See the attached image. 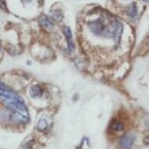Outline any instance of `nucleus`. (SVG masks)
Here are the masks:
<instances>
[{"mask_svg": "<svg viewBox=\"0 0 149 149\" xmlns=\"http://www.w3.org/2000/svg\"><path fill=\"white\" fill-rule=\"evenodd\" d=\"M0 98L15 115L18 121L26 123L29 121V113L24 101L17 93L0 81Z\"/></svg>", "mask_w": 149, "mask_h": 149, "instance_id": "obj_1", "label": "nucleus"}, {"mask_svg": "<svg viewBox=\"0 0 149 149\" xmlns=\"http://www.w3.org/2000/svg\"><path fill=\"white\" fill-rule=\"evenodd\" d=\"M89 27L91 31L98 36H108L111 35V30L105 24L102 19H98L89 24Z\"/></svg>", "mask_w": 149, "mask_h": 149, "instance_id": "obj_2", "label": "nucleus"}, {"mask_svg": "<svg viewBox=\"0 0 149 149\" xmlns=\"http://www.w3.org/2000/svg\"><path fill=\"white\" fill-rule=\"evenodd\" d=\"M123 24L120 20H113L111 22V36L116 43H119L123 33Z\"/></svg>", "mask_w": 149, "mask_h": 149, "instance_id": "obj_3", "label": "nucleus"}, {"mask_svg": "<svg viewBox=\"0 0 149 149\" xmlns=\"http://www.w3.org/2000/svg\"><path fill=\"white\" fill-rule=\"evenodd\" d=\"M135 141V137L133 135L127 134L122 137L120 140V146L123 149H130L134 144Z\"/></svg>", "mask_w": 149, "mask_h": 149, "instance_id": "obj_4", "label": "nucleus"}, {"mask_svg": "<svg viewBox=\"0 0 149 149\" xmlns=\"http://www.w3.org/2000/svg\"><path fill=\"white\" fill-rule=\"evenodd\" d=\"M64 34L66 38V42H67V46H68V50L70 52H72L74 49V43H73V35H72V32L70 27H66L64 28Z\"/></svg>", "mask_w": 149, "mask_h": 149, "instance_id": "obj_5", "label": "nucleus"}, {"mask_svg": "<svg viewBox=\"0 0 149 149\" xmlns=\"http://www.w3.org/2000/svg\"><path fill=\"white\" fill-rule=\"evenodd\" d=\"M43 90L39 85H34L30 88V95L32 98H39L40 96H42Z\"/></svg>", "mask_w": 149, "mask_h": 149, "instance_id": "obj_6", "label": "nucleus"}, {"mask_svg": "<svg viewBox=\"0 0 149 149\" xmlns=\"http://www.w3.org/2000/svg\"><path fill=\"white\" fill-rule=\"evenodd\" d=\"M127 14L129 16L130 18L132 19H135L137 16V7L135 3H133L131 5H130L127 7V10H126Z\"/></svg>", "mask_w": 149, "mask_h": 149, "instance_id": "obj_7", "label": "nucleus"}, {"mask_svg": "<svg viewBox=\"0 0 149 149\" xmlns=\"http://www.w3.org/2000/svg\"><path fill=\"white\" fill-rule=\"evenodd\" d=\"M112 129L114 131H122L124 129V124L120 120H115L112 123Z\"/></svg>", "mask_w": 149, "mask_h": 149, "instance_id": "obj_8", "label": "nucleus"}, {"mask_svg": "<svg viewBox=\"0 0 149 149\" xmlns=\"http://www.w3.org/2000/svg\"><path fill=\"white\" fill-rule=\"evenodd\" d=\"M37 127H38V130L39 131H44L45 130H46L47 127H48V122H47V120L45 118H41L38 120Z\"/></svg>", "mask_w": 149, "mask_h": 149, "instance_id": "obj_9", "label": "nucleus"}, {"mask_svg": "<svg viewBox=\"0 0 149 149\" xmlns=\"http://www.w3.org/2000/svg\"><path fill=\"white\" fill-rule=\"evenodd\" d=\"M40 23L41 24L43 25L44 27H49V28H51V27H53V24L51 20H49V18H48L45 16H43L40 18Z\"/></svg>", "mask_w": 149, "mask_h": 149, "instance_id": "obj_10", "label": "nucleus"}, {"mask_svg": "<svg viewBox=\"0 0 149 149\" xmlns=\"http://www.w3.org/2000/svg\"><path fill=\"white\" fill-rule=\"evenodd\" d=\"M33 141H28L27 142L26 144L24 145V148H23V149H31L32 148V145H33Z\"/></svg>", "mask_w": 149, "mask_h": 149, "instance_id": "obj_11", "label": "nucleus"}, {"mask_svg": "<svg viewBox=\"0 0 149 149\" xmlns=\"http://www.w3.org/2000/svg\"><path fill=\"white\" fill-rule=\"evenodd\" d=\"M144 142L146 144H149V136H148V137H146L145 138H144Z\"/></svg>", "mask_w": 149, "mask_h": 149, "instance_id": "obj_12", "label": "nucleus"}, {"mask_svg": "<svg viewBox=\"0 0 149 149\" xmlns=\"http://www.w3.org/2000/svg\"><path fill=\"white\" fill-rule=\"evenodd\" d=\"M1 50H2V47H1V44H0V52H1Z\"/></svg>", "mask_w": 149, "mask_h": 149, "instance_id": "obj_13", "label": "nucleus"}, {"mask_svg": "<svg viewBox=\"0 0 149 149\" xmlns=\"http://www.w3.org/2000/svg\"><path fill=\"white\" fill-rule=\"evenodd\" d=\"M143 1H144V2H149V0H143Z\"/></svg>", "mask_w": 149, "mask_h": 149, "instance_id": "obj_14", "label": "nucleus"}]
</instances>
